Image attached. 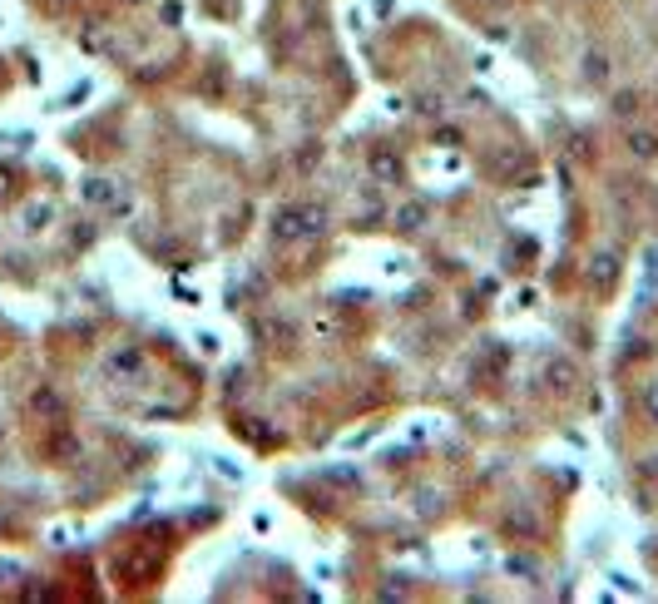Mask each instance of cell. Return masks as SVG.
<instances>
[{
    "label": "cell",
    "mask_w": 658,
    "mask_h": 604,
    "mask_svg": "<svg viewBox=\"0 0 658 604\" xmlns=\"http://www.w3.org/2000/svg\"><path fill=\"white\" fill-rule=\"evenodd\" d=\"M648 406H653V411H658V392H653V397H648Z\"/></svg>",
    "instance_id": "cell-1"
}]
</instances>
